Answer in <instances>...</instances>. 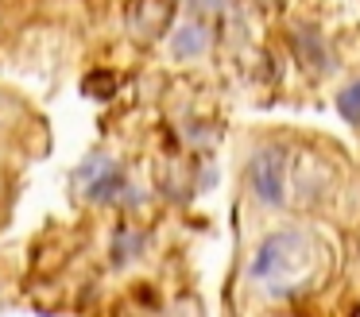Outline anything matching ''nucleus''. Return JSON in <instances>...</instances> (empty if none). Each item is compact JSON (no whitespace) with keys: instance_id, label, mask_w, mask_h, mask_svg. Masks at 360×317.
Here are the masks:
<instances>
[{"instance_id":"obj_1","label":"nucleus","mask_w":360,"mask_h":317,"mask_svg":"<svg viewBox=\"0 0 360 317\" xmlns=\"http://www.w3.org/2000/svg\"><path fill=\"white\" fill-rule=\"evenodd\" d=\"M298 259H302V236L298 232H275V236H267L264 244H259L256 259H252L248 275L256 286H271V290H279V286L290 283V275L298 271Z\"/></svg>"},{"instance_id":"obj_2","label":"nucleus","mask_w":360,"mask_h":317,"mask_svg":"<svg viewBox=\"0 0 360 317\" xmlns=\"http://www.w3.org/2000/svg\"><path fill=\"white\" fill-rule=\"evenodd\" d=\"M248 182L264 205H283L287 201V159L279 147H264L248 162Z\"/></svg>"},{"instance_id":"obj_3","label":"nucleus","mask_w":360,"mask_h":317,"mask_svg":"<svg viewBox=\"0 0 360 317\" xmlns=\"http://www.w3.org/2000/svg\"><path fill=\"white\" fill-rule=\"evenodd\" d=\"M82 182H86V193L97 201L112 198V193L120 190V170L112 167L109 159H94L86 170H82Z\"/></svg>"},{"instance_id":"obj_4","label":"nucleus","mask_w":360,"mask_h":317,"mask_svg":"<svg viewBox=\"0 0 360 317\" xmlns=\"http://www.w3.org/2000/svg\"><path fill=\"white\" fill-rule=\"evenodd\" d=\"M205 27L202 23H182L179 31H174V43H171V51L179 54V58H198V54L205 51Z\"/></svg>"}]
</instances>
